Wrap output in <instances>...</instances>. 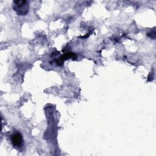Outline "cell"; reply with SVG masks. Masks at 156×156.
<instances>
[{
  "label": "cell",
  "instance_id": "3",
  "mask_svg": "<svg viewBox=\"0 0 156 156\" xmlns=\"http://www.w3.org/2000/svg\"><path fill=\"white\" fill-rule=\"evenodd\" d=\"M148 34H151V35H149V37H151L152 38H155V30H154L153 32H151V33H149Z\"/></svg>",
  "mask_w": 156,
  "mask_h": 156
},
{
  "label": "cell",
  "instance_id": "2",
  "mask_svg": "<svg viewBox=\"0 0 156 156\" xmlns=\"http://www.w3.org/2000/svg\"><path fill=\"white\" fill-rule=\"evenodd\" d=\"M11 140L13 146L16 147H20L23 143V138L20 133H13L11 136Z\"/></svg>",
  "mask_w": 156,
  "mask_h": 156
},
{
  "label": "cell",
  "instance_id": "1",
  "mask_svg": "<svg viewBox=\"0 0 156 156\" xmlns=\"http://www.w3.org/2000/svg\"><path fill=\"white\" fill-rule=\"evenodd\" d=\"M13 8L19 15H25L29 10V5L26 1H13Z\"/></svg>",
  "mask_w": 156,
  "mask_h": 156
}]
</instances>
